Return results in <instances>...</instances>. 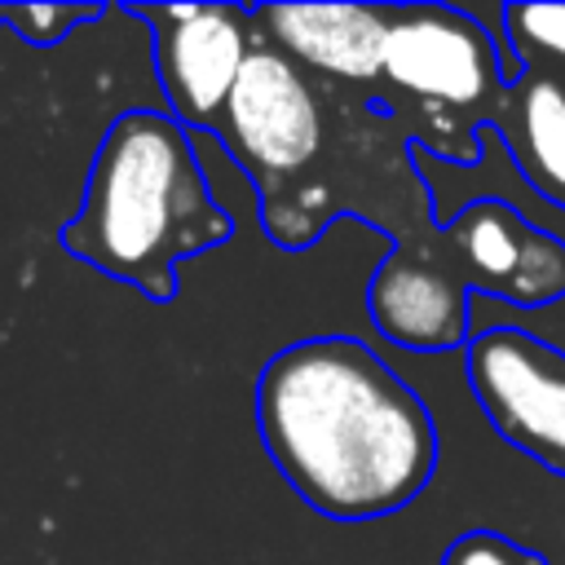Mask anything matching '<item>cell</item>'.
<instances>
[{"label":"cell","instance_id":"4fadbf2b","mask_svg":"<svg viewBox=\"0 0 565 565\" xmlns=\"http://www.w3.org/2000/svg\"><path fill=\"white\" fill-rule=\"evenodd\" d=\"M441 565H543V556H534L530 547H521L494 530H468L446 547Z\"/></svg>","mask_w":565,"mask_h":565},{"label":"cell","instance_id":"ba28073f","mask_svg":"<svg viewBox=\"0 0 565 565\" xmlns=\"http://www.w3.org/2000/svg\"><path fill=\"white\" fill-rule=\"evenodd\" d=\"M366 309L384 340L415 353L455 349L472 331V300L459 269L415 247H393L375 265Z\"/></svg>","mask_w":565,"mask_h":565},{"label":"cell","instance_id":"5bb4252c","mask_svg":"<svg viewBox=\"0 0 565 565\" xmlns=\"http://www.w3.org/2000/svg\"><path fill=\"white\" fill-rule=\"evenodd\" d=\"M0 26H4V13H0Z\"/></svg>","mask_w":565,"mask_h":565},{"label":"cell","instance_id":"8992f818","mask_svg":"<svg viewBox=\"0 0 565 565\" xmlns=\"http://www.w3.org/2000/svg\"><path fill=\"white\" fill-rule=\"evenodd\" d=\"M384 79L428 106L477 110L508 79L503 57L481 22L441 4L393 9L384 40Z\"/></svg>","mask_w":565,"mask_h":565},{"label":"cell","instance_id":"30bf717a","mask_svg":"<svg viewBox=\"0 0 565 565\" xmlns=\"http://www.w3.org/2000/svg\"><path fill=\"white\" fill-rule=\"evenodd\" d=\"M508 146L547 199L565 203V79L561 75H525L508 119Z\"/></svg>","mask_w":565,"mask_h":565},{"label":"cell","instance_id":"9c48e42d","mask_svg":"<svg viewBox=\"0 0 565 565\" xmlns=\"http://www.w3.org/2000/svg\"><path fill=\"white\" fill-rule=\"evenodd\" d=\"M260 44L287 53L300 71H322L335 79H380L384 40L393 9L384 4H256Z\"/></svg>","mask_w":565,"mask_h":565},{"label":"cell","instance_id":"7a4b0ae2","mask_svg":"<svg viewBox=\"0 0 565 565\" xmlns=\"http://www.w3.org/2000/svg\"><path fill=\"white\" fill-rule=\"evenodd\" d=\"M234 221L212 194L190 128L172 110H124L97 141L79 212L57 247L154 305L181 296L177 269L221 243Z\"/></svg>","mask_w":565,"mask_h":565},{"label":"cell","instance_id":"8fae6325","mask_svg":"<svg viewBox=\"0 0 565 565\" xmlns=\"http://www.w3.org/2000/svg\"><path fill=\"white\" fill-rule=\"evenodd\" d=\"M4 26L31 44V49H53L62 44L75 26L106 18V4H0Z\"/></svg>","mask_w":565,"mask_h":565},{"label":"cell","instance_id":"3957f363","mask_svg":"<svg viewBox=\"0 0 565 565\" xmlns=\"http://www.w3.org/2000/svg\"><path fill=\"white\" fill-rule=\"evenodd\" d=\"M124 13L150 26L154 75L172 119L190 132H212L252 49L260 44L256 13L247 4H124Z\"/></svg>","mask_w":565,"mask_h":565},{"label":"cell","instance_id":"7c38bea8","mask_svg":"<svg viewBox=\"0 0 565 565\" xmlns=\"http://www.w3.org/2000/svg\"><path fill=\"white\" fill-rule=\"evenodd\" d=\"M503 26L521 57L565 66V4H512L503 13Z\"/></svg>","mask_w":565,"mask_h":565},{"label":"cell","instance_id":"277c9868","mask_svg":"<svg viewBox=\"0 0 565 565\" xmlns=\"http://www.w3.org/2000/svg\"><path fill=\"white\" fill-rule=\"evenodd\" d=\"M212 132L238 168L252 172L260 199H274V185L313 163L322 146V110L305 71L287 53L256 44Z\"/></svg>","mask_w":565,"mask_h":565},{"label":"cell","instance_id":"5b68a950","mask_svg":"<svg viewBox=\"0 0 565 565\" xmlns=\"http://www.w3.org/2000/svg\"><path fill=\"white\" fill-rule=\"evenodd\" d=\"M472 397L534 463L565 472V353L530 331L486 327L463 353Z\"/></svg>","mask_w":565,"mask_h":565},{"label":"cell","instance_id":"6da1fadb","mask_svg":"<svg viewBox=\"0 0 565 565\" xmlns=\"http://www.w3.org/2000/svg\"><path fill=\"white\" fill-rule=\"evenodd\" d=\"M256 433L282 481L331 521L393 516L437 472L433 411L353 335L282 344L256 375Z\"/></svg>","mask_w":565,"mask_h":565},{"label":"cell","instance_id":"52a82bcc","mask_svg":"<svg viewBox=\"0 0 565 565\" xmlns=\"http://www.w3.org/2000/svg\"><path fill=\"white\" fill-rule=\"evenodd\" d=\"M446 247L459 278L486 296L516 300L525 309L565 296V243L503 199H477L455 212Z\"/></svg>","mask_w":565,"mask_h":565}]
</instances>
